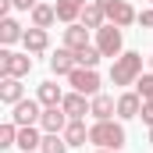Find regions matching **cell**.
I'll use <instances>...</instances> for the list:
<instances>
[{
  "mask_svg": "<svg viewBox=\"0 0 153 153\" xmlns=\"http://www.w3.org/2000/svg\"><path fill=\"white\" fill-rule=\"evenodd\" d=\"M139 75H143V53L128 50V53L114 57V68H111V82L114 85H132V82H139Z\"/></svg>",
  "mask_w": 153,
  "mask_h": 153,
  "instance_id": "obj_1",
  "label": "cell"
},
{
  "mask_svg": "<svg viewBox=\"0 0 153 153\" xmlns=\"http://www.w3.org/2000/svg\"><path fill=\"white\" fill-rule=\"evenodd\" d=\"M89 143L96 150H121L125 146V128L117 121H96L89 128Z\"/></svg>",
  "mask_w": 153,
  "mask_h": 153,
  "instance_id": "obj_2",
  "label": "cell"
},
{
  "mask_svg": "<svg viewBox=\"0 0 153 153\" xmlns=\"http://www.w3.org/2000/svg\"><path fill=\"white\" fill-rule=\"evenodd\" d=\"M32 71V57L29 53H14V50H0V75L4 78H22Z\"/></svg>",
  "mask_w": 153,
  "mask_h": 153,
  "instance_id": "obj_3",
  "label": "cell"
},
{
  "mask_svg": "<svg viewBox=\"0 0 153 153\" xmlns=\"http://www.w3.org/2000/svg\"><path fill=\"white\" fill-rule=\"evenodd\" d=\"M100 7H103V14H107V22L111 25H117V29H125V25H132L139 14L132 11V4L128 0H96Z\"/></svg>",
  "mask_w": 153,
  "mask_h": 153,
  "instance_id": "obj_4",
  "label": "cell"
},
{
  "mask_svg": "<svg viewBox=\"0 0 153 153\" xmlns=\"http://www.w3.org/2000/svg\"><path fill=\"white\" fill-rule=\"evenodd\" d=\"M96 46H100L103 57H121V29H117V25L96 29Z\"/></svg>",
  "mask_w": 153,
  "mask_h": 153,
  "instance_id": "obj_5",
  "label": "cell"
},
{
  "mask_svg": "<svg viewBox=\"0 0 153 153\" xmlns=\"http://www.w3.org/2000/svg\"><path fill=\"white\" fill-rule=\"evenodd\" d=\"M68 78H71L75 93H85V96H96V89H100V75H96V68H75Z\"/></svg>",
  "mask_w": 153,
  "mask_h": 153,
  "instance_id": "obj_6",
  "label": "cell"
},
{
  "mask_svg": "<svg viewBox=\"0 0 153 153\" xmlns=\"http://www.w3.org/2000/svg\"><path fill=\"white\" fill-rule=\"evenodd\" d=\"M43 117V111H39V100H18L14 103V114H11V121L18 125V128H25V125H32V121H39Z\"/></svg>",
  "mask_w": 153,
  "mask_h": 153,
  "instance_id": "obj_7",
  "label": "cell"
},
{
  "mask_svg": "<svg viewBox=\"0 0 153 153\" xmlns=\"http://www.w3.org/2000/svg\"><path fill=\"white\" fill-rule=\"evenodd\" d=\"M61 107H64V114L71 121H82L85 114H93V103H85V93H68L61 100Z\"/></svg>",
  "mask_w": 153,
  "mask_h": 153,
  "instance_id": "obj_8",
  "label": "cell"
},
{
  "mask_svg": "<svg viewBox=\"0 0 153 153\" xmlns=\"http://www.w3.org/2000/svg\"><path fill=\"white\" fill-rule=\"evenodd\" d=\"M78 68V57H75V50H68V46H61L53 57H50V71L53 75H71Z\"/></svg>",
  "mask_w": 153,
  "mask_h": 153,
  "instance_id": "obj_9",
  "label": "cell"
},
{
  "mask_svg": "<svg viewBox=\"0 0 153 153\" xmlns=\"http://www.w3.org/2000/svg\"><path fill=\"white\" fill-rule=\"evenodd\" d=\"M68 121H71V117L64 114V107H43V117H39L43 132H64Z\"/></svg>",
  "mask_w": 153,
  "mask_h": 153,
  "instance_id": "obj_10",
  "label": "cell"
},
{
  "mask_svg": "<svg viewBox=\"0 0 153 153\" xmlns=\"http://www.w3.org/2000/svg\"><path fill=\"white\" fill-rule=\"evenodd\" d=\"M22 43H25V53H43L50 46V36H46V29H36L32 25V29H25V39Z\"/></svg>",
  "mask_w": 153,
  "mask_h": 153,
  "instance_id": "obj_11",
  "label": "cell"
},
{
  "mask_svg": "<svg viewBox=\"0 0 153 153\" xmlns=\"http://www.w3.org/2000/svg\"><path fill=\"white\" fill-rule=\"evenodd\" d=\"M64 46H68V50H82V46H89V29L71 22V25L64 29Z\"/></svg>",
  "mask_w": 153,
  "mask_h": 153,
  "instance_id": "obj_12",
  "label": "cell"
},
{
  "mask_svg": "<svg viewBox=\"0 0 153 153\" xmlns=\"http://www.w3.org/2000/svg\"><path fill=\"white\" fill-rule=\"evenodd\" d=\"M53 7H57V18L71 25L75 18H82V11H85V0H57Z\"/></svg>",
  "mask_w": 153,
  "mask_h": 153,
  "instance_id": "obj_13",
  "label": "cell"
},
{
  "mask_svg": "<svg viewBox=\"0 0 153 153\" xmlns=\"http://www.w3.org/2000/svg\"><path fill=\"white\" fill-rule=\"evenodd\" d=\"M139 111H143V96L139 93L117 96V117H139Z\"/></svg>",
  "mask_w": 153,
  "mask_h": 153,
  "instance_id": "obj_14",
  "label": "cell"
},
{
  "mask_svg": "<svg viewBox=\"0 0 153 153\" xmlns=\"http://www.w3.org/2000/svg\"><path fill=\"white\" fill-rule=\"evenodd\" d=\"M18 39H25V29H22L14 18H0V43L11 46V43H18Z\"/></svg>",
  "mask_w": 153,
  "mask_h": 153,
  "instance_id": "obj_15",
  "label": "cell"
},
{
  "mask_svg": "<svg viewBox=\"0 0 153 153\" xmlns=\"http://www.w3.org/2000/svg\"><path fill=\"white\" fill-rule=\"evenodd\" d=\"M114 114H117V100H111V96H93V117L96 121H111Z\"/></svg>",
  "mask_w": 153,
  "mask_h": 153,
  "instance_id": "obj_16",
  "label": "cell"
},
{
  "mask_svg": "<svg viewBox=\"0 0 153 153\" xmlns=\"http://www.w3.org/2000/svg\"><path fill=\"white\" fill-rule=\"evenodd\" d=\"M18 146H22V153H32L43 146V135H39L32 125H25V128H18Z\"/></svg>",
  "mask_w": 153,
  "mask_h": 153,
  "instance_id": "obj_17",
  "label": "cell"
},
{
  "mask_svg": "<svg viewBox=\"0 0 153 153\" xmlns=\"http://www.w3.org/2000/svg\"><path fill=\"white\" fill-rule=\"evenodd\" d=\"M103 22H107V14H103V7L93 0V4H85V11H82V25L85 29H103Z\"/></svg>",
  "mask_w": 153,
  "mask_h": 153,
  "instance_id": "obj_18",
  "label": "cell"
},
{
  "mask_svg": "<svg viewBox=\"0 0 153 153\" xmlns=\"http://www.w3.org/2000/svg\"><path fill=\"white\" fill-rule=\"evenodd\" d=\"M61 100H64V93H61L57 82H43L39 85V103L43 107H61Z\"/></svg>",
  "mask_w": 153,
  "mask_h": 153,
  "instance_id": "obj_19",
  "label": "cell"
},
{
  "mask_svg": "<svg viewBox=\"0 0 153 153\" xmlns=\"http://www.w3.org/2000/svg\"><path fill=\"white\" fill-rule=\"evenodd\" d=\"M53 18H57V7H50V4H36L32 7V25L36 29H50Z\"/></svg>",
  "mask_w": 153,
  "mask_h": 153,
  "instance_id": "obj_20",
  "label": "cell"
},
{
  "mask_svg": "<svg viewBox=\"0 0 153 153\" xmlns=\"http://www.w3.org/2000/svg\"><path fill=\"white\" fill-rule=\"evenodd\" d=\"M61 135L68 139V146H85V139H89V128H85L82 121H68V128H64Z\"/></svg>",
  "mask_w": 153,
  "mask_h": 153,
  "instance_id": "obj_21",
  "label": "cell"
},
{
  "mask_svg": "<svg viewBox=\"0 0 153 153\" xmlns=\"http://www.w3.org/2000/svg\"><path fill=\"white\" fill-rule=\"evenodd\" d=\"M0 100L14 107V103L22 100V82H18V78H4V82H0Z\"/></svg>",
  "mask_w": 153,
  "mask_h": 153,
  "instance_id": "obj_22",
  "label": "cell"
},
{
  "mask_svg": "<svg viewBox=\"0 0 153 153\" xmlns=\"http://www.w3.org/2000/svg\"><path fill=\"white\" fill-rule=\"evenodd\" d=\"M39 150H43V153H68V139H64L61 132H46Z\"/></svg>",
  "mask_w": 153,
  "mask_h": 153,
  "instance_id": "obj_23",
  "label": "cell"
},
{
  "mask_svg": "<svg viewBox=\"0 0 153 153\" xmlns=\"http://www.w3.org/2000/svg\"><path fill=\"white\" fill-rule=\"evenodd\" d=\"M75 57H78V68H96L100 64V46H82V50H75Z\"/></svg>",
  "mask_w": 153,
  "mask_h": 153,
  "instance_id": "obj_24",
  "label": "cell"
},
{
  "mask_svg": "<svg viewBox=\"0 0 153 153\" xmlns=\"http://www.w3.org/2000/svg\"><path fill=\"white\" fill-rule=\"evenodd\" d=\"M7 146H18V125L14 121L0 125V150H7Z\"/></svg>",
  "mask_w": 153,
  "mask_h": 153,
  "instance_id": "obj_25",
  "label": "cell"
},
{
  "mask_svg": "<svg viewBox=\"0 0 153 153\" xmlns=\"http://www.w3.org/2000/svg\"><path fill=\"white\" fill-rule=\"evenodd\" d=\"M135 89H139L143 103H153V75H139V82H135Z\"/></svg>",
  "mask_w": 153,
  "mask_h": 153,
  "instance_id": "obj_26",
  "label": "cell"
},
{
  "mask_svg": "<svg viewBox=\"0 0 153 153\" xmlns=\"http://www.w3.org/2000/svg\"><path fill=\"white\" fill-rule=\"evenodd\" d=\"M139 117H143V121H146V125L153 128V103H143V111H139Z\"/></svg>",
  "mask_w": 153,
  "mask_h": 153,
  "instance_id": "obj_27",
  "label": "cell"
},
{
  "mask_svg": "<svg viewBox=\"0 0 153 153\" xmlns=\"http://www.w3.org/2000/svg\"><path fill=\"white\" fill-rule=\"evenodd\" d=\"M11 4H14L18 11H32V7H36V0H11Z\"/></svg>",
  "mask_w": 153,
  "mask_h": 153,
  "instance_id": "obj_28",
  "label": "cell"
},
{
  "mask_svg": "<svg viewBox=\"0 0 153 153\" xmlns=\"http://www.w3.org/2000/svg\"><path fill=\"white\" fill-rule=\"evenodd\" d=\"M139 22H143L146 29H153V11H143V14H139Z\"/></svg>",
  "mask_w": 153,
  "mask_h": 153,
  "instance_id": "obj_29",
  "label": "cell"
},
{
  "mask_svg": "<svg viewBox=\"0 0 153 153\" xmlns=\"http://www.w3.org/2000/svg\"><path fill=\"white\" fill-rule=\"evenodd\" d=\"M150 143H153V128H150Z\"/></svg>",
  "mask_w": 153,
  "mask_h": 153,
  "instance_id": "obj_30",
  "label": "cell"
},
{
  "mask_svg": "<svg viewBox=\"0 0 153 153\" xmlns=\"http://www.w3.org/2000/svg\"><path fill=\"white\" fill-rule=\"evenodd\" d=\"M96 153H111V150H96Z\"/></svg>",
  "mask_w": 153,
  "mask_h": 153,
  "instance_id": "obj_31",
  "label": "cell"
},
{
  "mask_svg": "<svg viewBox=\"0 0 153 153\" xmlns=\"http://www.w3.org/2000/svg\"><path fill=\"white\" fill-rule=\"evenodd\" d=\"M150 64H153V57H150Z\"/></svg>",
  "mask_w": 153,
  "mask_h": 153,
  "instance_id": "obj_32",
  "label": "cell"
}]
</instances>
